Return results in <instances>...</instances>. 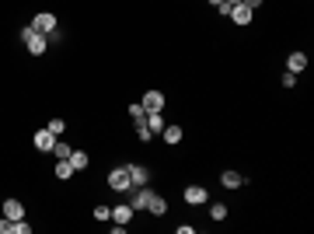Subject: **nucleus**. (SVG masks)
Segmentation results:
<instances>
[{
  "label": "nucleus",
  "mask_w": 314,
  "mask_h": 234,
  "mask_svg": "<svg viewBox=\"0 0 314 234\" xmlns=\"http://www.w3.org/2000/svg\"><path fill=\"white\" fill-rule=\"evenodd\" d=\"M46 130H49L53 137H59V133L66 130V122H63V119H49V126H46Z\"/></svg>",
  "instance_id": "21"
},
{
  "label": "nucleus",
  "mask_w": 314,
  "mask_h": 234,
  "mask_svg": "<svg viewBox=\"0 0 314 234\" xmlns=\"http://www.w3.org/2000/svg\"><path fill=\"white\" fill-rule=\"evenodd\" d=\"M140 105H143L147 112H161V109H164V95H161V91H147Z\"/></svg>",
  "instance_id": "6"
},
{
  "label": "nucleus",
  "mask_w": 314,
  "mask_h": 234,
  "mask_svg": "<svg viewBox=\"0 0 314 234\" xmlns=\"http://www.w3.org/2000/svg\"><path fill=\"white\" fill-rule=\"evenodd\" d=\"M182 196H185V203H189V206H199V203H206V199H210V193H206L203 185H189Z\"/></svg>",
  "instance_id": "5"
},
{
  "label": "nucleus",
  "mask_w": 314,
  "mask_h": 234,
  "mask_svg": "<svg viewBox=\"0 0 314 234\" xmlns=\"http://www.w3.org/2000/svg\"><path fill=\"white\" fill-rule=\"evenodd\" d=\"M133 122H137V137H140V143H147V140L154 137V133L147 130V122H143V119H133Z\"/></svg>",
  "instance_id": "19"
},
{
  "label": "nucleus",
  "mask_w": 314,
  "mask_h": 234,
  "mask_svg": "<svg viewBox=\"0 0 314 234\" xmlns=\"http://www.w3.org/2000/svg\"><path fill=\"white\" fill-rule=\"evenodd\" d=\"M143 122H147V130H150V133H161V130H164V116H161V112H147Z\"/></svg>",
  "instance_id": "11"
},
{
  "label": "nucleus",
  "mask_w": 314,
  "mask_h": 234,
  "mask_svg": "<svg viewBox=\"0 0 314 234\" xmlns=\"http://www.w3.org/2000/svg\"><path fill=\"white\" fill-rule=\"evenodd\" d=\"M129 178H133V189L147 185V168L143 164H129Z\"/></svg>",
  "instance_id": "12"
},
{
  "label": "nucleus",
  "mask_w": 314,
  "mask_h": 234,
  "mask_svg": "<svg viewBox=\"0 0 314 234\" xmlns=\"http://www.w3.org/2000/svg\"><path fill=\"white\" fill-rule=\"evenodd\" d=\"M241 4H248L252 11H255V7H262V0H241Z\"/></svg>",
  "instance_id": "28"
},
{
  "label": "nucleus",
  "mask_w": 314,
  "mask_h": 234,
  "mask_svg": "<svg viewBox=\"0 0 314 234\" xmlns=\"http://www.w3.org/2000/svg\"><path fill=\"white\" fill-rule=\"evenodd\" d=\"M11 231H14V234H28V231H32V224H28L25 217H18V220H11Z\"/></svg>",
  "instance_id": "20"
},
{
  "label": "nucleus",
  "mask_w": 314,
  "mask_h": 234,
  "mask_svg": "<svg viewBox=\"0 0 314 234\" xmlns=\"http://www.w3.org/2000/svg\"><path fill=\"white\" fill-rule=\"evenodd\" d=\"M7 231H11V220L4 217V220H0V234H7Z\"/></svg>",
  "instance_id": "27"
},
{
  "label": "nucleus",
  "mask_w": 314,
  "mask_h": 234,
  "mask_svg": "<svg viewBox=\"0 0 314 234\" xmlns=\"http://www.w3.org/2000/svg\"><path fill=\"white\" fill-rule=\"evenodd\" d=\"M4 217H7V220H18V217H25L21 199H7V203H4Z\"/></svg>",
  "instance_id": "9"
},
{
  "label": "nucleus",
  "mask_w": 314,
  "mask_h": 234,
  "mask_svg": "<svg viewBox=\"0 0 314 234\" xmlns=\"http://www.w3.org/2000/svg\"><path fill=\"white\" fill-rule=\"evenodd\" d=\"M129 116H133V119H143V116H147V109L137 101V105H129Z\"/></svg>",
  "instance_id": "24"
},
{
  "label": "nucleus",
  "mask_w": 314,
  "mask_h": 234,
  "mask_svg": "<svg viewBox=\"0 0 314 234\" xmlns=\"http://www.w3.org/2000/svg\"><path fill=\"white\" fill-rule=\"evenodd\" d=\"M210 217H213V220H223V217H227V206H223V203H216L213 210H210Z\"/></svg>",
  "instance_id": "22"
},
{
  "label": "nucleus",
  "mask_w": 314,
  "mask_h": 234,
  "mask_svg": "<svg viewBox=\"0 0 314 234\" xmlns=\"http://www.w3.org/2000/svg\"><path fill=\"white\" fill-rule=\"evenodd\" d=\"M231 4H237V0H231Z\"/></svg>",
  "instance_id": "29"
},
{
  "label": "nucleus",
  "mask_w": 314,
  "mask_h": 234,
  "mask_svg": "<svg viewBox=\"0 0 314 234\" xmlns=\"http://www.w3.org/2000/svg\"><path fill=\"white\" fill-rule=\"evenodd\" d=\"M95 220H112V210L108 206H95Z\"/></svg>",
  "instance_id": "23"
},
{
  "label": "nucleus",
  "mask_w": 314,
  "mask_h": 234,
  "mask_svg": "<svg viewBox=\"0 0 314 234\" xmlns=\"http://www.w3.org/2000/svg\"><path fill=\"white\" fill-rule=\"evenodd\" d=\"M112 220H116V224H129V220H133V206H129V203H126V206H116V210H112Z\"/></svg>",
  "instance_id": "14"
},
{
  "label": "nucleus",
  "mask_w": 314,
  "mask_h": 234,
  "mask_svg": "<svg viewBox=\"0 0 314 234\" xmlns=\"http://www.w3.org/2000/svg\"><path fill=\"white\" fill-rule=\"evenodd\" d=\"M66 161L74 164V172H84V168H87V154H84V151H70Z\"/></svg>",
  "instance_id": "16"
},
{
  "label": "nucleus",
  "mask_w": 314,
  "mask_h": 234,
  "mask_svg": "<svg viewBox=\"0 0 314 234\" xmlns=\"http://www.w3.org/2000/svg\"><path fill=\"white\" fill-rule=\"evenodd\" d=\"M53 151H56V157H70V147H66L63 140H56V147H53Z\"/></svg>",
  "instance_id": "25"
},
{
  "label": "nucleus",
  "mask_w": 314,
  "mask_h": 234,
  "mask_svg": "<svg viewBox=\"0 0 314 234\" xmlns=\"http://www.w3.org/2000/svg\"><path fill=\"white\" fill-rule=\"evenodd\" d=\"M21 42H25V46H28V53H35V56L46 53V35L35 32V28H25V32H21Z\"/></svg>",
  "instance_id": "2"
},
{
  "label": "nucleus",
  "mask_w": 314,
  "mask_h": 234,
  "mask_svg": "<svg viewBox=\"0 0 314 234\" xmlns=\"http://www.w3.org/2000/svg\"><path fill=\"white\" fill-rule=\"evenodd\" d=\"M283 88H297V74L286 70V74H283Z\"/></svg>",
  "instance_id": "26"
},
{
  "label": "nucleus",
  "mask_w": 314,
  "mask_h": 234,
  "mask_svg": "<svg viewBox=\"0 0 314 234\" xmlns=\"http://www.w3.org/2000/svg\"><path fill=\"white\" fill-rule=\"evenodd\" d=\"M32 28H35V32H42V35H56V14H49V11L35 14Z\"/></svg>",
  "instance_id": "3"
},
{
  "label": "nucleus",
  "mask_w": 314,
  "mask_h": 234,
  "mask_svg": "<svg viewBox=\"0 0 314 234\" xmlns=\"http://www.w3.org/2000/svg\"><path fill=\"white\" fill-rule=\"evenodd\" d=\"M35 147H39V151H53V147H56V137H53L49 130H39V133H35Z\"/></svg>",
  "instance_id": "10"
},
{
  "label": "nucleus",
  "mask_w": 314,
  "mask_h": 234,
  "mask_svg": "<svg viewBox=\"0 0 314 234\" xmlns=\"http://www.w3.org/2000/svg\"><path fill=\"white\" fill-rule=\"evenodd\" d=\"M286 67H290V74H304V70H307V56H304V53H290V56H286Z\"/></svg>",
  "instance_id": "8"
},
{
  "label": "nucleus",
  "mask_w": 314,
  "mask_h": 234,
  "mask_svg": "<svg viewBox=\"0 0 314 234\" xmlns=\"http://www.w3.org/2000/svg\"><path fill=\"white\" fill-rule=\"evenodd\" d=\"M147 199H150V189H143V185H140L137 193L129 196V206H133V214H137V210H147Z\"/></svg>",
  "instance_id": "7"
},
{
  "label": "nucleus",
  "mask_w": 314,
  "mask_h": 234,
  "mask_svg": "<svg viewBox=\"0 0 314 234\" xmlns=\"http://www.w3.org/2000/svg\"><path fill=\"white\" fill-rule=\"evenodd\" d=\"M147 210H150L154 217H161L164 210H168V203H164V199H161L157 193H150V199H147Z\"/></svg>",
  "instance_id": "13"
},
{
  "label": "nucleus",
  "mask_w": 314,
  "mask_h": 234,
  "mask_svg": "<svg viewBox=\"0 0 314 234\" xmlns=\"http://www.w3.org/2000/svg\"><path fill=\"white\" fill-rule=\"evenodd\" d=\"M220 182H223V185H227V189H241V182H244V178L237 175V172H231V168H227V172H223V175H220Z\"/></svg>",
  "instance_id": "17"
},
{
  "label": "nucleus",
  "mask_w": 314,
  "mask_h": 234,
  "mask_svg": "<svg viewBox=\"0 0 314 234\" xmlns=\"http://www.w3.org/2000/svg\"><path fill=\"white\" fill-rule=\"evenodd\" d=\"M70 175H74V164H70L66 157H59V161H56V178H63V182H66Z\"/></svg>",
  "instance_id": "18"
},
{
  "label": "nucleus",
  "mask_w": 314,
  "mask_h": 234,
  "mask_svg": "<svg viewBox=\"0 0 314 234\" xmlns=\"http://www.w3.org/2000/svg\"><path fill=\"white\" fill-rule=\"evenodd\" d=\"M227 18L234 21V25H241V28H244V25H252V7L237 0V4H231V11H227Z\"/></svg>",
  "instance_id": "4"
},
{
  "label": "nucleus",
  "mask_w": 314,
  "mask_h": 234,
  "mask_svg": "<svg viewBox=\"0 0 314 234\" xmlns=\"http://www.w3.org/2000/svg\"><path fill=\"white\" fill-rule=\"evenodd\" d=\"M161 133H164V140H168L171 147H175V143H182V137H185V133H182V126H164Z\"/></svg>",
  "instance_id": "15"
},
{
  "label": "nucleus",
  "mask_w": 314,
  "mask_h": 234,
  "mask_svg": "<svg viewBox=\"0 0 314 234\" xmlns=\"http://www.w3.org/2000/svg\"><path fill=\"white\" fill-rule=\"evenodd\" d=\"M108 185H112L116 193H129V189H133V178H129V164H126V168H112V172H108Z\"/></svg>",
  "instance_id": "1"
}]
</instances>
